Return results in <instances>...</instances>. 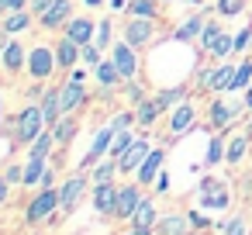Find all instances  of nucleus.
<instances>
[{
    "mask_svg": "<svg viewBox=\"0 0 252 235\" xmlns=\"http://www.w3.org/2000/svg\"><path fill=\"white\" fill-rule=\"evenodd\" d=\"M32 21H35V14L25 7V11H11V14L4 18V25H0V28L11 32V35H21V32H28V28H32Z\"/></svg>",
    "mask_w": 252,
    "mask_h": 235,
    "instance_id": "25",
    "label": "nucleus"
},
{
    "mask_svg": "<svg viewBox=\"0 0 252 235\" xmlns=\"http://www.w3.org/2000/svg\"><path fill=\"white\" fill-rule=\"evenodd\" d=\"M94 42H97L104 52L114 45V38H111V21H100V25H97V32H94Z\"/></svg>",
    "mask_w": 252,
    "mask_h": 235,
    "instance_id": "42",
    "label": "nucleus"
},
{
    "mask_svg": "<svg viewBox=\"0 0 252 235\" xmlns=\"http://www.w3.org/2000/svg\"><path fill=\"white\" fill-rule=\"evenodd\" d=\"M104 59V49L97 45V42H87V45H80V63L83 66H97Z\"/></svg>",
    "mask_w": 252,
    "mask_h": 235,
    "instance_id": "34",
    "label": "nucleus"
},
{
    "mask_svg": "<svg viewBox=\"0 0 252 235\" xmlns=\"http://www.w3.org/2000/svg\"><path fill=\"white\" fill-rule=\"evenodd\" d=\"M94 32H97V25H94L90 18H76V14H73V21L66 25V38H73L76 45L94 42Z\"/></svg>",
    "mask_w": 252,
    "mask_h": 235,
    "instance_id": "19",
    "label": "nucleus"
},
{
    "mask_svg": "<svg viewBox=\"0 0 252 235\" xmlns=\"http://www.w3.org/2000/svg\"><path fill=\"white\" fill-rule=\"evenodd\" d=\"M14 11V0H0V18H7Z\"/></svg>",
    "mask_w": 252,
    "mask_h": 235,
    "instance_id": "50",
    "label": "nucleus"
},
{
    "mask_svg": "<svg viewBox=\"0 0 252 235\" xmlns=\"http://www.w3.org/2000/svg\"><path fill=\"white\" fill-rule=\"evenodd\" d=\"M231 52H235V38L221 32V38H218V42H214V49H211V56H214V63H218V59H228Z\"/></svg>",
    "mask_w": 252,
    "mask_h": 235,
    "instance_id": "37",
    "label": "nucleus"
},
{
    "mask_svg": "<svg viewBox=\"0 0 252 235\" xmlns=\"http://www.w3.org/2000/svg\"><path fill=\"white\" fill-rule=\"evenodd\" d=\"M149 152H152V145L145 142V138H135L131 145H128V152L118 159V166H121V173H135L145 159H149Z\"/></svg>",
    "mask_w": 252,
    "mask_h": 235,
    "instance_id": "14",
    "label": "nucleus"
},
{
    "mask_svg": "<svg viewBox=\"0 0 252 235\" xmlns=\"http://www.w3.org/2000/svg\"><path fill=\"white\" fill-rule=\"evenodd\" d=\"M156 221H159V211H156V204L145 197V201L135 207V214H131V225H138V228H156Z\"/></svg>",
    "mask_w": 252,
    "mask_h": 235,
    "instance_id": "26",
    "label": "nucleus"
},
{
    "mask_svg": "<svg viewBox=\"0 0 252 235\" xmlns=\"http://www.w3.org/2000/svg\"><path fill=\"white\" fill-rule=\"evenodd\" d=\"M107 4H111L114 11H121V7H128V4H125V0H107Z\"/></svg>",
    "mask_w": 252,
    "mask_h": 235,
    "instance_id": "54",
    "label": "nucleus"
},
{
    "mask_svg": "<svg viewBox=\"0 0 252 235\" xmlns=\"http://www.w3.org/2000/svg\"><path fill=\"white\" fill-rule=\"evenodd\" d=\"M69 80H76V83H87V73H83V69H76V66H73V69H69Z\"/></svg>",
    "mask_w": 252,
    "mask_h": 235,
    "instance_id": "51",
    "label": "nucleus"
},
{
    "mask_svg": "<svg viewBox=\"0 0 252 235\" xmlns=\"http://www.w3.org/2000/svg\"><path fill=\"white\" fill-rule=\"evenodd\" d=\"M94 76H97V83H100V87H107V90H111V87H118V83H125V76H121V69L114 66V59H111V56H107V59H100V63L94 66Z\"/></svg>",
    "mask_w": 252,
    "mask_h": 235,
    "instance_id": "21",
    "label": "nucleus"
},
{
    "mask_svg": "<svg viewBox=\"0 0 252 235\" xmlns=\"http://www.w3.org/2000/svg\"><path fill=\"white\" fill-rule=\"evenodd\" d=\"M142 201H145V194H142V183H138V180L118 187V207H114V218L131 221V214H135V207H138Z\"/></svg>",
    "mask_w": 252,
    "mask_h": 235,
    "instance_id": "9",
    "label": "nucleus"
},
{
    "mask_svg": "<svg viewBox=\"0 0 252 235\" xmlns=\"http://www.w3.org/2000/svg\"><path fill=\"white\" fill-rule=\"evenodd\" d=\"M204 25H207V14L204 11H197V14H190L180 28H176V42H193V38H200V32H204Z\"/></svg>",
    "mask_w": 252,
    "mask_h": 235,
    "instance_id": "20",
    "label": "nucleus"
},
{
    "mask_svg": "<svg viewBox=\"0 0 252 235\" xmlns=\"http://www.w3.org/2000/svg\"><path fill=\"white\" fill-rule=\"evenodd\" d=\"M190 228H193V218H187V214H162L156 221L159 235H190Z\"/></svg>",
    "mask_w": 252,
    "mask_h": 235,
    "instance_id": "18",
    "label": "nucleus"
},
{
    "mask_svg": "<svg viewBox=\"0 0 252 235\" xmlns=\"http://www.w3.org/2000/svg\"><path fill=\"white\" fill-rule=\"evenodd\" d=\"M118 132H121V128H118L114 121H107V125H104V128H100V132L94 135V145L87 149V156H83V166H94V163H100V159H104V156L111 152V145H114Z\"/></svg>",
    "mask_w": 252,
    "mask_h": 235,
    "instance_id": "8",
    "label": "nucleus"
},
{
    "mask_svg": "<svg viewBox=\"0 0 252 235\" xmlns=\"http://www.w3.org/2000/svg\"><path fill=\"white\" fill-rule=\"evenodd\" d=\"M125 97H128V104L135 107V104H142L149 94H145V87H142V83H135V80H125Z\"/></svg>",
    "mask_w": 252,
    "mask_h": 235,
    "instance_id": "40",
    "label": "nucleus"
},
{
    "mask_svg": "<svg viewBox=\"0 0 252 235\" xmlns=\"http://www.w3.org/2000/svg\"><path fill=\"white\" fill-rule=\"evenodd\" d=\"M52 145H59V142H56V132H52V128H45V132H42V135H38V138L32 142V149H28V156H38V159H49V149H52Z\"/></svg>",
    "mask_w": 252,
    "mask_h": 235,
    "instance_id": "29",
    "label": "nucleus"
},
{
    "mask_svg": "<svg viewBox=\"0 0 252 235\" xmlns=\"http://www.w3.org/2000/svg\"><path fill=\"white\" fill-rule=\"evenodd\" d=\"M59 90H63V111H66V114H73V111L83 104V97H87L83 83H76V80H66Z\"/></svg>",
    "mask_w": 252,
    "mask_h": 235,
    "instance_id": "23",
    "label": "nucleus"
},
{
    "mask_svg": "<svg viewBox=\"0 0 252 235\" xmlns=\"http://www.w3.org/2000/svg\"><path fill=\"white\" fill-rule=\"evenodd\" d=\"M114 173H121V166H118V159H114V156H107V159L90 173V180H94V183H111V180H114Z\"/></svg>",
    "mask_w": 252,
    "mask_h": 235,
    "instance_id": "31",
    "label": "nucleus"
},
{
    "mask_svg": "<svg viewBox=\"0 0 252 235\" xmlns=\"http://www.w3.org/2000/svg\"><path fill=\"white\" fill-rule=\"evenodd\" d=\"M197 125V111H193V104H176V111L169 114V135L173 138H180V135H187L190 128Z\"/></svg>",
    "mask_w": 252,
    "mask_h": 235,
    "instance_id": "13",
    "label": "nucleus"
},
{
    "mask_svg": "<svg viewBox=\"0 0 252 235\" xmlns=\"http://www.w3.org/2000/svg\"><path fill=\"white\" fill-rule=\"evenodd\" d=\"M128 18H159V7L156 0H128Z\"/></svg>",
    "mask_w": 252,
    "mask_h": 235,
    "instance_id": "30",
    "label": "nucleus"
},
{
    "mask_svg": "<svg viewBox=\"0 0 252 235\" xmlns=\"http://www.w3.org/2000/svg\"><path fill=\"white\" fill-rule=\"evenodd\" d=\"M249 49H252V25H245V28L235 32V56L238 52H249Z\"/></svg>",
    "mask_w": 252,
    "mask_h": 235,
    "instance_id": "43",
    "label": "nucleus"
},
{
    "mask_svg": "<svg viewBox=\"0 0 252 235\" xmlns=\"http://www.w3.org/2000/svg\"><path fill=\"white\" fill-rule=\"evenodd\" d=\"M52 132H56V142H59V145H66V142L73 138V132H76V118H69V114H66L59 125H52Z\"/></svg>",
    "mask_w": 252,
    "mask_h": 235,
    "instance_id": "36",
    "label": "nucleus"
},
{
    "mask_svg": "<svg viewBox=\"0 0 252 235\" xmlns=\"http://www.w3.org/2000/svg\"><path fill=\"white\" fill-rule=\"evenodd\" d=\"M187 97H183V90L176 87V90H159L156 94V104L162 107V111H169V107H176V104H183Z\"/></svg>",
    "mask_w": 252,
    "mask_h": 235,
    "instance_id": "35",
    "label": "nucleus"
},
{
    "mask_svg": "<svg viewBox=\"0 0 252 235\" xmlns=\"http://www.w3.org/2000/svg\"><path fill=\"white\" fill-rule=\"evenodd\" d=\"M59 69V56H56V45H32L28 49V76L32 80H49L52 73Z\"/></svg>",
    "mask_w": 252,
    "mask_h": 235,
    "instance_id": "3",
    "label": "nucleus"
},
{
    "mask_svg": "<svg viewBox=\"0 0 252 235\" xmlns=\"http://www.w3.org/2000/svg\"><path fill=\"white\" fill-rule=\"evenodd\" d=\"M0 66H4V73H21V69H28V52H25V42H18V38H11V45L0 52Z\"/></svg>",
    "mask_w": 252,
    "mask_h": 235,
    "instance_id": "12",
    "label": "nucleus"
},
{
    "mask_svg": "<svg viewBox=\"0 0 252 235\" xmlns=\"http://www.w3.org/2000/svg\"><path fill=\"white\" fill-rule=\"evenodd\" d=\"M152 232H156V228H138V225H131L125 235H152Z\"/></svg>",
    "mask_w": 252,
    "mask_h": 235,
    "instance_id": "52",
    "label": "nucleus"
},
{
    "mask_svg": "<svg viewBox=\"0 0 252 235\" xmlns=\"http://www.w3.org/2000/svg\"><path fill=\"white\" fill-rule=\"evenodd\" d=\"M94 180L80 169V173H73V176H66V183L59 187V197H63V211L66 214H73L76 211V204H80V197L87 194V187H90Z\"/></svg>",
    "mask_w": 252,
    "mask_h": 235,
    "instance_id": "7",
    "label": "nucleus"
},
{
    "mask_svg": "<svg viewBox=\"0 0 252 235\" xmlns=\"http://www.w3.org/2000/svg\"><path fill=\"white\" fill-rule=\"evenodd\" d=\"M245 11V0H218V14L221 18H235Z\"/></svg>",
    "mask_w": 252,
    "mask_h": 235,
    "instance_id": "41",
    "label": "nucleus"
},
{
    "mask_svg": "<svg viewBox=\"0 0 252 235\" xmlns=\"http://www.w3.org/2000/svg\"><path fill=\"white\" fill-rule=\"evenodd\" d=\"M159 114H162V107L156 104V97H145L142 104H135V125H142V128H152Z\"/></svg>",
    "mask_w": 252,
    "mask_h": 235,
    "instance_id": "24",
    "label": "nucleus"
},
{
    "mask_svg": "<svg viewBox=\"0 0 252 235\" xmlns=\"http://www.w3.org/2000/svg\"><path fill=\"white\" fill-rule=\"evenodd\" d=\"M245 152H249V135H235V138L228 142V152H224V163H228V166H242V159H245Z\"/></svg>",
    "mask_w": 252,
    "mask_h": 235,
    "instance_id": "27",
    "label": "nucleus"
},
{
    "mask_svg": "<svg viewBox=\"0 0 252 235\" xmlns=\"http://www.w3.org/2000/svg\"><path fill=\"white\" fill-rule=\"evenodd\" d=\"M0 121H4V97H0Z\"/></svg>",
    "mask_w": 252,
    "mask_h": 235,
    "instance_id": "56",
    "label": "nucleus"
},
{
    "mask_svg": "<svg viewBox=\"0 0 252 235\" xmlns=\"http://www.w3.org/2000/svg\"><path fill=\"white\" fill-rule=\"evenodd\" d=\"M45 128H49V125H45L42 104H28V107H21V114H18V121H14V138H18L21 145H32Z\"/></svg>",
    "mask_w": 252,
    "mask_h": 235,
    "instance_id": "1",
    "label": "nucleus"
},
{
    "mask_svg": "<svg viewBox=\"0 0 252 235\" xmlns=\"http://www.w3.org/2000/svg\"><path fill=\"white\" fill-rule=\"evenodd\" d=\"M56 211H63V197H59V190H56V187H42V190L35 194V201L28 204L25 218H28V225H38V221L52 218Z\"/></svg>",
    "mask_w": 252,
    "mask_h": 235,
    "instance_id": "4",
    "label": "nucleus"
},
{
    "mask_svg": "<svg viewBox=\"0 0 252 235\" xmlns=\"http://www.w3.org/2000/svg\"><path fill=\"white\" fill-rule=\"evenodd\" d=\"M42 114H45V125H49V128L63 121L66 111H63V90H59V87L42 90Z\"/></svg>",
    "mask_w": 252,
    "mask_h": 235,
    "instance_id": "15",
    "label": "nucleus"
},
{
    "mask_svg": "<svg viewBox=\"0 0 252 235\" xmlns=\"http://www.w3.org/2000/svg\"><path fill=\"white\" fill-rule=\"evenodd\" d=\"M56 56H59V69H73L80 63V45L73 38H56Z\"/></svg>",
    "mask_w": 252,
    "mask_h": 235,
    "instance_id": "22",
    "label": "nucleus"
},
{
    "mask_svg": "<svg viewBox=\"0 0 252 235\" xmlns=\"http://www.w3.org/2000/svg\"><path fill=\"white\" fill-rule=\"evenodd\" d=\"M224 152H228L224 138H221V135H214V138L207 142V156H204V163H207V166H218V163L224 159Z\"/></svg>",
    "mask_w": 252,
    "mask_h": 235,
    "instance_id": "33",
    "label": "nucleus"
},
{
    "mask_svg": "<svg viewBox=\"0 0 252 235\" xmlns=\"http://www.w3.org/2000/svg\"><path fill=\"white\" fill-rule=\"evenodd\" d=\"M131 142H135V135H131V132H128V128H121V132H118V138H114V145H111V152H107V156H114V159H121V156H125V152H128V145H131Z\"/></svg>",
    "mask_w": 252,
    "mask_h": 235,
    "instance_id": "38",
    "label": "nucleus"
},
{
    "mask_svg": "<svg viewBox=\"0 0 252 235\" xmlns=\"http://www.w3.org/2000/svg\"><path fill=\"white\" fill-rule=\"evenodd\" d=\"M204 211H224L228 204H231V194H228V187L224 183H218L214 176H204L200 180V201H197Z\"/></svg>",
    "mask_w": 252,
    "mask_h": 235,
    "instance_id": "5",
    "label": "nucleus"
},
{
    "mask_svg": "<svg viewBox=\"0 0 252 235\" xmlns=\"http://www.w3.org/2000/svg\"><path fill=\"white\" fill-rule=\"evenodd\" d=\"M83 4H87V7H100V4H104V0H83Z\"/></svg>",
    "mask_w": 252,
    "mask_h": 235,
    "instance_id": "55",
    "label": "nucleus"
},
{
    "mask_svg": "<svg viewBox=\"0 0 252 235\" xmlns=\"http://www.w3.org/2000/svg\"><path fill=\"white\" fill-rule=\"evenodd\" d=\"M249 83H252V59H245V63H235V83H231V94H238V90H249Z\"/></svg>",
    "mask_w": 252,
    "mask_h": 235,
    "instance_id": "32",
    "label": "nucleus"
},
{
    "mask_svg": "<svg viewBox=\"0 0 252 235\" xmlns=\"http://www.w3.org/2000/svg\"><path fill=\"white\" fill-rule=\"evenodd\" d=\"M218 38H221V28H218L214 21H207V25H204V32H200V49H204V52H211Z\"/></svg>",
    "mask_w": 252,
    "mask_h": 235,
    "instance_id": "39",
    "label": "nucleus"
},
{
    "mask_svg": "<svg viewBox=\"0 0 252 235\" xmlns=\"http://www.w3.org/2000/svg\"><path fill=\"white\" fill-rule=\"evenodd\" d=\"M114 207H118V187L114 183H94V211L114 218Z\"/></svg>",
    "mask_w": 252,
    "mask_h": 235,
    "instance_id": "17",
    "label": "nucleus"
},
{
    "mask_svg": "<svg viewBox=\"0 0 252 235\" xmlns=\"http://www.w3.org/2000/svg\"><path fill=\"white\" fill-rule=\"evenodd\" d=\"M231 83H235V63H214L197 73V87L211 94H231Z\"/></svg>",
    "mask_w": 252,
    "mask_h": 235,
    "instance_id": "2",
    "label": "nucleus"
},
{
    "mask_svg": "<svg viewBox=\"0 0 252 235\" xmlns=\"http://www.w3.org/2000/svg\"><path fill=\"white\" fill-rule=\"evenodd\" d=\"M4 176L11 180V187H14V183H21V187H25V166H18V163H14V166H7V169H4Z\"/></svg>",
    "mask_w": 252,
    "mask_h": 235,
    "instance_id": "45",
    "label": "nucleus"
},
{
    "mask_svg": "<svg viewBox=\"0 0 252 235\" xmlns=\"http://www.w3.org/2000/svg\"><path fill=\"white\" fill-rule=\"evenodd\" d=\"M7 197H11V180L0 173V204H7Z\"/></svg>",
    "mask_w": 252,
    "mask_h": 235,
    "instance_id": "47",
    "label": "nucleus"
},
{
    "mask_svg": "<svg viewBox=\"0 0 252 235\" xmlns=\"http://www.w3.org/2000/svg\"><path fill=\"white\" fill-rule=\"evenodd\" d=\"M242 97H245V107H249V111H252V83H249V90H245V94H242Z\"/></svg>",
    "mask_w": 252,
    "mask_h": 235,
    "instance_id": "53",
    "label": "nucleus"
},
{
    "mask_svg": "<svg viewBox=\"0 0 252 235\" xmlns=\"http://www.w3.org/2000/svg\"><path fill=\"white\" fill-rule=\"evenodd\" d=\"M42 187H56V169H52V166L45 169V176H42Z\"/></svg>",
    "mask_w": 252,
    "mask_h": 235,
    "instance_id": "49",
    "label": "nucleus"
},
{
    "mask_svg": "<svg viewBox=\"0 0 252 235\" xmlns=\"http://www.w3.org/2000/svg\"><path fill=\"white\" fill-rule=\"evenodd\" d=\"M152 38H156V21L152 18H128V25H125V42L128 45L145 49Z\"/></svg>",
    "mask_w": 252,
    "mask_h": 235,
    "instance_id": "10",
    "label": "nucleus"
},
{
    "mask_svg": "<svg viewBox=\"0 0 252 235\" xmlns=\"http://www.w3.org/2000/svg\"><path fill=\"white\" fill-rule=\"evenodd\" d=\"M45 169H49V159L28 156V159H25V187H32V183H42Z\"/></svg>",
    "mask_w": 252,
    "mask_h": 235,
    "instance_id": "28",
    "label": "nucleus"
},
{
    "mask_svg": "<svg viewBox=\"0 0 252 235\" xmlns=\"http://www.w3.org/2000/svg\"><path fill=\"white\" fill-rule=\"evenodd\" d=\"M221 232H224V235H249V221H245V214H235Z\"/></svg>",
    "mask_w": 252,
    "mask_h": 235,
    "instance_id": "44",
    "label": "nucleus"
},
{
    "mask_svg": "<svg viewBox=\"0 0 252 235\" xmlns=\"http://www.w3.org/2000/svg\"><path fill=\"white\" fill-rule=\"evenodd\" d=\"M111 59H114V66L121 69V76H125V80H135V76H138V69H142L138 49H135V45H128L125 38L111 45Z\"/></svg>",
    "mask_w": 252,
    "mask_h": 235,
    "instance_id": "6",
    "label": "nucleus"
},
{
    "mask_svg": "<svg viewBox=\"0 0 252 235\" xmlns=\"http://www.w3.org/2000/svg\"><path fill=\"white\" fill-rule=\"evenodd\" d=\"M49 4H52V0H28V11L38 18V14H45V11H49Z\"/></svg>",
    "mask_w": 252,
    "mask_h": 235,
    "instance_id": "46",
    "label": "nucleus"
},
{
    "mask_svg": "<svg viewBox=\"0 0 252 235\" xmlns=\"http://www.w3.org/2000/svg\"><path fill=\"white\" fill-rule=\"evenodd\" d=\"M69 21H73V0H52L49 11H45V14H38V25H42V28H49V32L66 28Z\"/></svg>",
    "mask_w": 252,
    "mask_h": 235,
    "instance_id": "11",
    "label": "nucleus"
},
{
    "mask_svg": "<svg viewBox=\"0 0 252 235\" xmlns=\"http://www.w3.org/2000/svg\"><path fill=\"white\" fill-rule=\"evenodd\" d=\"M152 187H156V190H169V176H166V169L156 176V183H152Z\"/></svg>",
    "mask_w": 252,
    "mask_h": 235,
    "instance_id": "48",
    "label": "nucleus"
},
{
    "mask_svg": "<svg viewBox=\"0 0 252 235\" xmlns=\"http://www.w3.org/2000/svg\"><path fill=\"white\" fill-rule=\"evenodd\" d=\"M162 163H166V152H162V149H152V152H149V159H145V163L135 169V180H138L142 187L156 183V176L162 173Z\"/></svg>",
    "mask_w": 252,
    "mask_h": 235,
    "instance_id": "16",
    "label": "nucleus"
}]
</instances>
